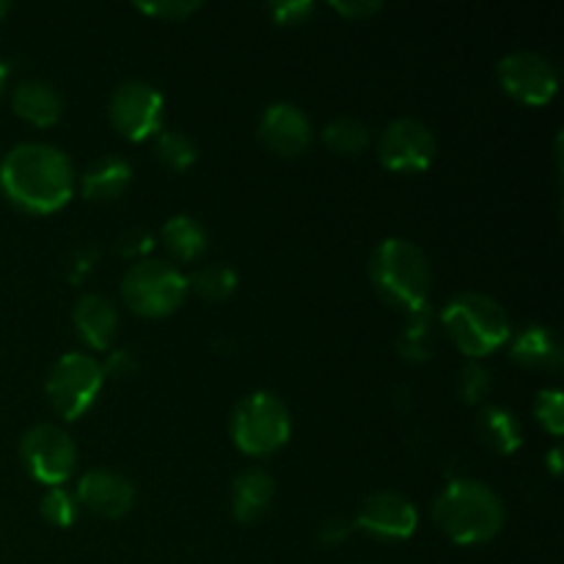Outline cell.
Listing matches in <instances>:
<instances>
[{"label":"cell","mask_w":564,"mask_h":564,"mask_svg":"<svg viewBox=\"0 0 564 564\" xmlns=\"http://www.w3.org/2000/svg\"><path fill=\"white\" fill-rule=\"evenodd\" d=\"M77 174L69 154L53 143L25 141L0 160V191L28 215H53L75 196Z\"/></svg>","instance_id":"6da1fadb"},{"label":"cell","mask_w":564,"mask_h":564,"mask_svg":"<svg viewBox=\"0 0 564 564\" xmlns=\"http://www.w3.org/2000/svg\"><path fill=\"white\" fill-rule=\"evenodd\" d=\"M433 523L455 545H485L505 529V505L479 479H452L435 496Z\"/></svg>","instance_id":"7a4b0ae2"},{"label":"cell","mask_w":564,"mask_h":564,"mask_svg":"<svg viewBox=\"0 0 564 564\" xmlns=\"http://www.w3.org/2000/svg\"><path fill=\"white\" fill-rule=\"evenodd\" d=\"M369 279L386 303L422 314L433 290V270L422 248L408 237H386L369 257Z\"/></svg>","instance_id":"3957f363"},{"label":"cell","mask_w":564,"mask_h":564,"mask_svg":"<svg viewBox=\"0 0 564 564\" xmlns=\"http://www.w3.org/2000/svg\"><path fill=\"white\" fill-rule=\"evenodd\" d=\"M441 325L457 350L474 361L505 347L512 336L505 306L482 292H460L452 297L441 312Z\"/></svg>","instance_id":"277c9868"},{"label":"cell","mask_w":564,"mask_h":564,"mask_svg":"<svg viewBox=\"0 0 564 564\" xmlns=\"http://www.w3.org/2000/svg\"><path fill=\"white\" fill-rule=\"evenodd\" d=\"M292 435L286 402L273 391H251L231 411V441L248 457H268L284 449Z\"/></svg>","instance_id":"5b68a950"},{"label":"cell","mask_w":564,"mask_h":564,"mask_svg":"<svg viewBox=\"0 0 564 564\" xmlns=\"http://www.w3.org/2000/svg\"><path fill=\"white\" fill-rule=\"evenodd\" d=\"M121 297L138 317L163 319L187 297V275L163 259H141L121 279Z\"/></svg>","instance_id":"8992f818"},{"label":"cell","mask_w":564,"mask_h":564,"mask_svg":"<svg viewBox=\"0 0 564 564\" xmlns=\"http://www.w3.org/2000/svg\"><path fill=\"white\" fill-rule=\"evenodd\" d=\"M105 386V367L88 352H64L50 367L44 394L50 408L66 422L80 419L97 402Z\"/></svg>","instance_id":"52a82bcc"},{"label":"cell","mask_w":564,"mask_h":564,"mask_svg":"<svg viewBox=\"0 0 564 564\" xmlns=\"http://www.w3.org/2000/svg\"><path fill=\"white\" fill-rule=\"evenodd\" d=\"M20 460L33 482L61 488L75 477L77 444L58 424H33L20 438Z\"/></svg>","instance_id":"ba28073f"},{"label":"cell","mask_w":564,"mask_h":564,"mask_svg":"<svg viewBox=\"0 0 564 564\" xmlns=\"http://www.w3.org/2000/svg\"><path fill=\"white\" fill-rule=\"evenodd\" d=\"M108 119L121 138L132 143L149 141L163 130L165 99L160 88L147 80H124L113 88Z\"/></svg>","instance_id":"9c48e42d"},{"label":"cell","mask_w":564,"mask_h":564,"mask_svg":"<svg viewBox=\"0 0 564 564\" xmlns=\"http://www.w3.org/2000/svg\"><path fill=\"white\" fill-rule=\"evenodd\" d=\"M496 77H499L505 94H510L516 102L540 108L549 105L560 91V72L549 55L538 50H512L496 64Z\"/></svg>","instance_id":"30bf717a"},{"label":"cell","mask_w":564,"mask_h":564,"mask_svg":"<svg viewBox=\"0 0 564 564\" xmlns=\"http://www.w3.org/2000/svg\"><path fill=\"white\" fill-rule=\"evenodd\" d=\"M438 141L435 132L419 119L389 121L378 138V160L394 174H422L435 163Z\"/></svg>","instance_id":"8fae6325"},{"label":"cell","mask_w":564,"mask_h":564,"mask_svg":"<svg viewBox=\"0 0 564 564\" xmlns=\"http://www.w3.org/2000/svg\"><path fill=\"white\" fill-rule=\"evenodd\" d=\"M356 529L378 540H408L419 529V510L411 499L391 490L369 494L356 512Z\"/></svg>","instance_id":"7c38bea8"},{"label":"cell","mask_w":564,"mask_h":564,"mask_svg":"<svg viewBox=\"0 0 564 564\" xmlns=\"http://www.w3.org/2000/svg\"><path fill=\"white\" fill-rule=\"evenodd\" d=\"M257 135L268 152L279 158H297L314 138V124L306 110L295 102H273L259 119Z\"/></svg>","instance_id":"4fadbf2b"},{"label":"cell","mask_w":564,"mask_h":564,"mask_svg":"<svg viewBox=\"0 0 564 564\" xmlns=\"http://www.w3.org/2000/svg\"><path fill=\"white\" fill-rule=\"evenodd\" d=\"M77 505L97 518H124L135 505V485L113 468H91L77 479Z\"/></svg>","instance_id":"5bb4252c"},{"label":"cell","mask_w":564,"mask_h":564,"mask_svg":"<svg viewBox=\"0 0 564 564\" xmlns=\"http://www.w3.org/2000/svg\"><path fill=\"white\" fill-rule=\"evenodd\" d=\"M72 325H75V334L80 336L83 345L97 352H105L110 350V345L116 341V334H119V312H116L113 301L91 292V295H83L75 303V308H72Z\"/></svg>","instance_id":"9a60e30c"},{"label":"cell","mask_w":564,"mask_h":564,"mask_svg":"<svg viewBox=\"0 0 564 564\" xmlns=\"http://www.w3.org/2000/svg\"><path fill=\"white\" fill-rule=\"evenodd\" d=\"M11 108L20 116L22 121H28L31 127H55L64 113V99H61L58 88L47 80H20L11 94Z\"/></svg>","instance_id":"2e32d148"},{"label":"cell","mask_w":564,"mask_h":564,"mask_svg":"<svg viewBox=\"0 0 564 564\" xmlns=\"http://www.w3.org/2000/svg\"><path fill=\"white\" fill-rule=\"evenodd\" d=\"M132 185V165L127 163L124 158H116V154H108V158H99L83 171L80 176V193L88 202L108 204L116 202V198L124 196Z\"/></svg>","instance_id":"e0dca14e"},{"label":"cell","mask_w":564,"mask_h":564,"mask_svg":"<svg viewBox=\"0 0 564 564\" xmlns=\"http://www.w3.org/2000/svg\"><path fill=\"white\" fill-rule=\"evenodd\" d=\"M275 499V482L262 468H248L231 482V516L240 523H253L270 510Z\"/></svg>","instance_id":"ac0fdd59"},{"label":"cell","mask_w":564,"mask_h":564,"mask_svg":"<svg viewBox=\"0 0 564 564\" xmlns=\"http://www.w3.org/2000/svg\"><path fill=\"white\" fill-rule=\"evenodd\" d=\"M512 361L527 369H560L562 367V345L556 334L545 325H527L510 336Z\"/></svg>","instance_id":"d6986e66"},{"label":"cell","mask_w":564,"mask_h":564,"mask_svg":"<svg viewBox=\"0 0 564 564\" xmlns=\"http://www.w3.org/2000/svg\"><path fill=\"white\" fill-rule=\"evenodd\" d=\"M477 435L485 449L510 457L523 446V427L516 413L501 405H485L477 416Z\"/></svg>","instance_id":"ffe728a7"},{"label":"cell","mask_w":564,"mask_h":564,"mask_svg":"<svg viewBox=\"0 0 564 564\" xmlns=\"http://www.w3.org/2000/svg\"><path fill=\"white\" fill-rule=\"evenodd\" d=\"M163 246L176 262H198L209 248V235L191 215H171L163 224Z\"/></svg>","instance_id":"44dd1931"},{"label":"cell","mask_w":564,"mask_h":564,"mask_svg":"<svg viewBox=\"0 0 564 564\" xmlns=\"http://www.w3.org/2000/svg\"><path fill=\"white\" fill-rule=\"evenodd\" d=\"M323 143L339 158H356L369 147V127L356 116H336L325 124Z\"/></svg>","instance_id":"7402d4cb"},{"label":"cell","mask_w":564,"mask_h":564,"mask_svg":"<svg viewBox=\"0 0 564 564\" xmlns=\"http://www.w3.org/2000/svg\"><path fill=\"white\" fill-rule=\"evenodd\" d=\"M235 290L237 273L226 264H204L187 279V292H196L202 301H226L229 295H235Z\"/></svg>","instance_id":"603a6c76"},{"label":"cell","mask_w":564,"mask_h":564,"mask_svg":"<svg viewBox=\"0 0 564 564\" xmlns=\"http://www.w3.org/2000/svg\"><path fill=\"white\" fill-rule=\"evenodd\" d=\"M154 154L171 171H187L196 163V143L182 130H160L154 135Z\"/></svg>","instance_id":"cb8c5ba5"},{"label":"cell","mask_w":564,"mask_h":564,"mask_svg":"<svg viewBox=\"0 0 564 564\" xmlns=\"http://www.w3.org/2000/svg\"><path fill=\"white\" fill-rule=\"evenodd\" d=\"M39 510H42L44 521L55 529H69L77 521V516H80L75 490H66L64 485L44 490L42 501H39Z\"/></svg>","instance_id":"d4e9b609"},{"label":"cell","mask_w":564,"mask_h":564,"mask_svg":"<svg viewBox=\"0 0 564 564\" xmlns=\"http://www.w3.org/2000/svg\"><path fill=\"white\" fill-rule=\"evenodd\" d=\"M534 419L545 433L560 438L564 433V394L560 389H543L534 397Z\"/></svg>","instance_id":"484cf974"},{"label":"cell","mask_w":564,"mask_h":564,"mask_svg":"<svg viewBox=\"0 0 564 564\" xmlns=\"http://www.w3.org/2000/svg\"><path fill=\"white\" fill-rule=\"evenodd\" d=\"M490 389H494V378H490L488 367H482L479 361H471L460 372V380H457V391H460L463 402L468 405H479V402L488 400Z\"/></svg>","instance_id":"4316f807"},{"label":"cell","mask_w":564,"mask_h":564,"mask_svg":"<svg viewBox=\"0 0 564 564\" xmlns=\"http://www.w3.org/2000/svg\"><path fill=\"white\" fill-rule=\"evenodd\" d=\"M141 14L163 22H182L202 9V0H154V3H135Z\"/></svg>","instance_id":"83f0119b"},{"label":"cell","mask_w":564,"mask_h":564,"mask_svg":"<svg viewBox=\"0 0 564 564\" xmlns=\"http://www.w3.org/2000/svg\"><path fill=\"white\" fill-rule=\"evenodd\" d=\"M268 14L275 25H303L314 14L312 0H273L268 3Z\"/></svg>","instance_id":"f1b7e54d"},{"label":"cell","mask_w":564,"mask_h":564,"mask_svg":"<svg viewBox=\"0 0 564 564\" xmlns=\"http://www.w3.org/2000/svg\"><path fill=\"white\" fill-rule=\"evenodd\" d=\"M330 9L339 17H345V20H369V17H375L378 11H383V3H380V0H345V3H341V0H334Z\"/></svg>","instance_id":"f546056e"},{"label":"cell","mask_w":564,"mask_h":564,"mask_svg":"<svg viewBox=\"0 0 564 564\" xmlns=\"http://www.w3.org/2000/svg\"><path fill=\"white\" fill-rule=\"evenodd\" d=\"M545 463H549V471L554 474V477H560V474H562V449H560V446H554V449L549 452Z\"/></svg>","instance_id":"4dcf8cb0"},{"label":"cell","mask_w":564,"mask_h":564,"mask_svg":"<svg viewBox=\"0 0 564 564\" xmlns=\"http://www.w3.org/2000/svg\"><path fill=\"white\" fill-rule=\"evenodd\" d=\"M9 11H11V3H9V0H0V22H3L6 17H9Z\"/></svg>","instance_id":"1f68e13d"},{"label":"cell","mask_w":564,"mask_h":564,"mask_svg":"<svg viewBox=\"0 0 564 564\" xmlns=\"http://www.w3.org/2000/svg\"><path fill=\"white\" fill-rule=\"evenodd\" d=\"M6 77H9V69H6L3 58H0V91H3V86H6Z\"/></svg>","instance_id":"d6a6232c"}]
</instances>
